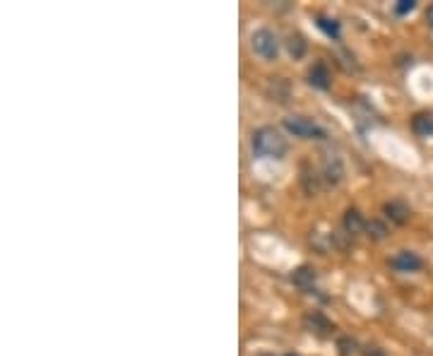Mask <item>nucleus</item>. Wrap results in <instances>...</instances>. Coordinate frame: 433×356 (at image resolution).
Here are the masks:
<instances>
[{"mask_svg":"<svg viewBox=\"0 0 433 356\" xmlns=\"http://www.w3.org/2000/svg\"><path fill=\"white\" fill-rule=\"evenodd\" d=\"M251 143H253V152H255L257 157L282 159L286 154L284 135H282L277 128H270V125H265V128H257L255 133H253Z\"/></svg>","mask_w":433,"mask_h":356,"instance_id":"1","label":"nucleus"},{"mask_svg":"<svg viewBox=\"0 0 433 356\" xmlns=\"http://www.w3.org/2000/svg\"><path fill=\"white\" fill-rule=\"evenodd\" d=\"M251 48L253 53H257V56L265 58V61H275V58L279 56V39H277V34L270 32V29H257L251 36Z\"/></svg>","mask_w":433,"mask_h":356,"instance_id":"2","label":"nucleus"},{"mask_svg":"<svg viewBox=\"0 0 433 356\" xmlns=\"http://www.w3.org/2000/svg\"><path fill=\"white\" fill-rule=\"evenodd\" d=\"M284 128L289 130V133H294L296 138H304V140L323 138L320 125L315 123V121L306 118V116H289V118H284Z\"/></svg>","mask_w":433,"mask_h":356,"instance_id":"3","label":"nucleus"},{"mask_svg":"<svg viewBox=\"0 0 433 356\" xmlns=\"http://www.w3.org/2000/svg\"><path fill=\"white\" fill-rule=\"evenodd\" d=\"M304 325H306V330H308L310 335H315V337H320V339L332 337V333H335V325L330 323V320L325 318L323 313H308L304 318Z\"/></svg>","mask_w":433,"mask_h":356,"instance_id":"4","label":"nucleus"},{"mask_svg":"<svg viewBox=\"0 0 433 356\" xmlns=\"http://www.w3.org/2000/svg\"><path fill=\"white\" fill-rule=\"evenodd\" d=\"M390 265L395 267V270H400V272H416V270H421V267H424V260H421V258L416 255V253H412V251H400L390 260Z\"/></svg>","mask_w":433,"mask_h":356,"instance_id":"5","label":"nucleus"},{"mask_svg":"<svg viewBox=\"0 0 433 356\" xmlns=\"http://www.w3.org/2000/svg\"><path fill=\"white\" fill-rule=\"evenodd\" d=\"M383 212H386V217L390 219V222H395V224H405L407 219L412 217L410 205L402 202V200H392V202H386Z\"/></svg>","mask_w":433,"mask_h":356,"instance_id":"6","label":"nucleus"},{"mask_svg":"<svg viewBox=\"0 0 433 356\" xmlns=\"http://www.w3.org/2000/svg\"><path fill=\"white\" fill-rule=\"evenodd\" d=\"M412 130H414L419 138H431L433 135V114L431 111H419V114L412 118Z\"/></svg>","mask_w":433,"mask_h":356,"instance_id":"7","label":"nucleus"},{"mask_svg":"<svg viewBox=\"0 0 433 356\" xmlns=\"http://www.w3.org/2000/svg\"><path fill=\"white\" fill-rule=\"evenodd\" d=\"M366 219L361 217V212L359 209H347L344 212V229H347V233L349 236H354V233H361V231H366Z\"/></svg>","mask_w":433,"mask_h":356,"instance_id":"8","label":"nucleus"},{"mask_svg":"<svg viewBox=\"0 0 433 356\" xmlns=\"http://www.w3.org/2000/svg\"><path fill=\"white\" fill-rule=\"evenodd\" d=\"M308 82L313 87H318V90H328L330 87V70L325 63H315L313 67H310L308 72Z\"/></svg>","mask_w":433,"mask_h":356,"instance_id":"9","label":"nucleus"},{"mask_svg":"<svg viewBox=\"0 0 433 356\" xmlns=\"http://www.w3.org/2000/svg\"><path fill=\"white\" fill-rule=\"evenodd\" d=\"M291 280H294V284L301 286V289H310V286L315 284V270L308 265H301L299 270L291 275Z\"/></svg>","mask_w":433,"mask_h":356,"instance_id":"10","label":"nucleus"},{"mask_svg":"<svg viewBox=\"0 0 433 356\" xmlns=\"http://www.w3.org/2000/svg\"><path fill=\"white\" fill-rule=\"evenodd\" d=\"M318 27L323 29V32L328 34L330 39H339V22H335V19L318 17Z\"/></svg>","mask_w":433,"mask_h":356,"instance_id":"11","label":"nucleus"},{"mask_svg":"<svg viewBox=\"0 0 433 356\" xmlns=\"http://www.w3.org/2000/svg\"><path fill=\"white\" fill-rule=\"evenodd\" d=\"M289 53L294 58H301L306 53V41L299 36V34H294V36L289 39Z\"/></svg>","mask_w":433,"mask_h":356,"instance_id":"12","label":"nucleus"},{"mask_svg":"<svg viewBox=\"0 0 433 356\" xmlns=\"http://www.w3.org/2000/svg\"><path fill=\"white\" fill-rule=\"evenodd\" d=\"M366 231H368V236H373L376 241H383L386 233H388V229H386V224H381V222H368Z\"/></svg>","mask_w":433,"mask_h":356,"instance_id":"13","label":"nucleus"},{"mask_svg":"<svg viewBox=\"0 0 433 356\" xmlns=\"http://www.w3.org/2000/svg\"><path fill=\"white\" fill-rule=\"evenodd\" d=\"M337 347H339V354H342V356H352L354 352H357V342H354V339H349V337L339 339Z\"/></svg>","mask_w":433,"mask_h":356,"instance_id":"14","label":"nucleus"},{"mask_svg":"<svg viewBox=\"0 0 433 356\" xmlns=\"http://www.w3.org/2000/svg\"><path fill=\"white\" fill-rule=\"evenodd\" d=\"M414 8H416L414 0H400V3L395 5V12L397 14H407V12H412Z\"/></svg>","mask_w":433,"mask_h":356,"instance_id":"15","label":"nucleus"},{"mask_svg":"<svg viewBox=\"0 0 433 356\" xmlns=\"http://www.w3.org/2000/svg\"><path fill=\"white\" fill-rule=\"evenodd\" d=\"M363 354H366V356H386L378 347H366V352H363Z\"/></svg>","mask_w":433,"mask_h":356,"instance_id":"16","label":"nucleus"},{"mask_svg":"<svg viewBox=\"0 0 433 356\" xmlns=\"http://www.w3.org/2000/svg\"><path fill=\"white\" fill-rule=\"evenodd\" d=\"M426 19H429V24H431V27H433V5H431V8H429V12H426Z\"/></svg>","mask_w":433,"mask_h":356,"instance_id":"17","label":"nucleus"},{"mask_svg":"<svg viewBox=\"0 0 433 356\" xmlns=\"http://www.w3.org/2000/svg\"><path fill=\"white\" fill-rule=\"evenodd\" d=\"M286 356H294V354H286Z\"/></svg>","mask_w":433,"mask_h":356,"instance_id":"18","label":"nucleus"}]
</instances>
